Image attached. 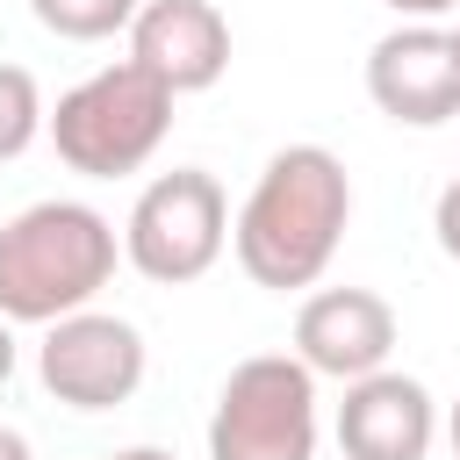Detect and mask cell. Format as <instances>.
<instances>
[{"label": "cell", "instance_id": "cell-1", "mask_svg": "<svg viewBox=\"0 0 460 460\" xmlns=\"http://www.w3.org/2000/svg\"><path fill=\"white\" fill-rule=\"evenodd\" d=\"M352 223V172L331 144H280L244 208L230 216V252L244 266L252 288H273V295H302L331 273L338 259V237Z\"/></svg>", "mask_w": 460, "mask_h": 460}, {"label": "cell", "instance_id": "cell-2", "mask_svg": "<svg viewBox=\"0 0 460 460\" xmlns=\"http://www.w3.org/2000/svg\"><path fill=\"white\" fill-rule=\"evenodd\" d=\"M122 237L86 201H29L0 223V316L7 323H58L72 309H93V295L115 280Z\"/></svg>", "mask_w": 460, "mask_h": 460}, {"label": "cell", "instance_id": "cell-3", "mask_svg": "<svg viewBox=\"0 0 460 460\" xmlns=\"http://www.w3.org/2000/svg\"><path fill=\"white\" fill-rule=\"evenodd\" d=\"M172 101L180 93L165 79H151L137 58H122V65L86 72L79 86H65L43 137L79 180H122L158 158V144L172 129Z\"/></svg>", "mask_w": 460, "mask_h": 460}, {"label": "cell", "instance_id": "cell-4", "mask_svg": "<svg viewBox=\"0 0 460 460\" xmlns=\"http://www.w3.org/2000/svg\"><path fill=\"white\" fill-rule=\"evenodd\" d=\"M316 374L295 352H252L223 374L208 410V460H316Z\"/></svg>", "mask_w": 460, "mask_h": 460}, {"label": "cell", "instance_id": "cell-5", "mask_svg": "<svg viewBox=\"0 0 460 460\" xmlns=\"http://www.w3.org/2000/svg\"><path fill=\"white\" fill-rule=\"evenodd\" d=\"M230 244V194L208 165H172L144 180V194L122 216V259L151 288H187L201 280Z\"/></svg>", "mask_w": 460, "mask_h": 460}, {"label": "cell", "instance_id": "cell-6", "mask_svg": "<svg viewBox=\"0 0 460 460\" xmlns=\"http://www.w3.org/2000/svg\"><path fill=\"white\" fill-rule=\"evenodd\" d=\"M144 367H151V345L115 309H72V316L43 323V345H36L43 395L65 402V410H79V417L122 410L144 388Z\"/></svg>", "mask_w": 460, "mask_h": 460}, {"label": "cell", "instance_id": "cell-7", "mask_svg": "<svg viewBox=\"0 0 460 460\" xmlns=\"http://www.w3.org/2000/svg\"><path fill=\"white\" fill-rule=\"evenodd\" d=\"M367 101L402 129L460 122V50L438 22H402L367 50Z\"/></svg>", "mask_w": 460, "mask_h": 460}, {"label": "cell", "instance_id": "cell-8", "mask_svg": "<svg viewBox=\"0 0 460 460\" xmlns=\"http://www.w3.org/2000/svg\"><path fill=\"white\" fill-rule=\"evenodd\" d=\"M395 338H402V323H395V309L374 288H316L295 309V359L316 381L381 374L388 352H395Z\"/></svg>", "mask_w": 460, "mask_h": 460}, {"label": "cell", "instance_id": "cell-9", "mask_svg": "<svg viewBox=\"0 0 460 460\" xmlns=\"http://www.w3.org/2000/svg\"><path fill=\"white\" fill-rule=\"evenodd\" d=\"M338 453L345 460H431V438H438V402L417 374H359L345 381V402H338Z\"/></svg>", "mask_w": 460, "mask_h": 460}, {"label": "cell", "instance_id": "cell-10", "mask_svg": "<svg viewBox=\"0 0 460 460\" xmlns=\"http://www.w3.org/2000/svg\"><path fill=\"white\" fill-rule=\"evenodd\" d=\"M129 58L172 93H208L230 72V22L216 0H144L129 22Z\"/></svg>", "mask_w": 460, "mask_h": 460}, {"label": "cell", "instance_id": "cell-11", "mask_svg": "<svg viewBox=\"0 0 460 460\" xmlns=\"http://www.w3.org/2000/svg\"><path fill=\"white\" fill-rule=\"evenodd\" d=\"M144 0H29V14L58 36V43H108V36H129Z\"/></svg>", "mask_w": 460, "mask_h": 460}, {"label": "cell", "instance_id": "cell-12", "mask_svg": "<svg viewBox=\"0 0 460 460\" xmlns=\"http://www.w3.org/2000/svg\"><path fill=\"white\" fill-rule=\"evenodd\" d=\"M43 122H50V108H43L36 72L0 58V165H7V158H22V151L43 137Z\"/></svg>", "mask_w": 460, "mask_h": 460}, {"label": "cell", "instance_id": "cell-13", "mask_svg": "<svg viewBox=\"0 0 460 460\" xmlns=\"http://www.w3.org/2000/svg\"><path fill=\"white\" fill-rule=\"evenodd\" d=\"M431 237H438V252L460 266V180L438 187V201H431Z\"/></svg>", "mask_w": 460, "mask_h": 460}, {"label": "cell", "instance_id": "cell-14", "mask_svg": "<svg viewBox=\"0 0 460 460\" xmlns=\"http://www.w3.org/2000/svg\"><path fill=\"white\" fill-rule=\"evenodd\" d=\"M388 14H402V22H438V14H453L460 0H381Z\"/></svg>", "mask_w": 460, "mask_h": 460}, {"label": "cell", "instance_id": "cell-15", "mask_svg": "<svg viewBox=\"0 0 460 460\" xmlns=\"http://www.w3.org/2000/svg\"><path fill=\"white\" fill-rule=\"evenodd\" d=\"M14 367H22V345H14V323L0 316V388L14 381Z\"/></svg>", "mask_w": 460, "mask_h": 460}, {"label": "cell", "instance_id": "cell-16", "mask_svg": "<svg viewBox=\"0 0 460 460\" xmlns=\"http://www.w3.org/2000/svg\"><path fill=\"white\" fill-rule=\"evenodd\" d=\"M0 460H36V446H29L14 424H0Z\"/></svg>", "mask_w": 460, "mask_h": 460}, {"label": "cell", "instance_id": "cell-17", "mask_svg": "<svg viewBox=\"0 0 460 460\" xmlns=\"http://www.w3.org/2000/svg\"><path fill=\"white\" fill-rule=\"evenodd\" d=\"M101 460H180V453H165V446H122V453H101Z\"/></svg>", "mask_w": 460, "mask_h": 460}, {"label": "cell", "instance_id": "cell-18", "mask_svg": "<svg viewBox=\"0 0 460 460\" xmlns=\"http://www.w3.org/2000/svg\"><path fill=\"white\" fill-rule=\"evenodd\" d=\"M446 446H453V460H460V395H453V410H446Z\"/></svg>", "mask_w": 460, "mask_h": 460}, {"label": "cell", "instance_id": "cell-19", "mask_svg": "<svg viewBox=\"0 0 460 460\" xmlns=\"http://www.w3.org/2000/svg\"><path fill=\"white\" fill-rule=\"evenodd\" d=\"M453 50H460V29H453Z\"/></svg>", "mask_w": 460, "mask_h": 460}]
</instances>
